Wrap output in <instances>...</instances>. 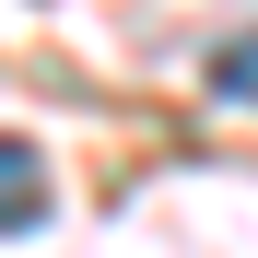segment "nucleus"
Returning a JSON list of instances; mask_svg holds the SVG:
<instances>
[{
	"label": "nucleus",
	"instance_id": "1",
	"mask_svg": "<svg viewBox=\"0 0 258 258\" xmlns=\"http://www.w3.org/2000/svg\"><path fill=\"white\" fill-rule=\"evenodd\" d=\"M47 223V164L35 141H0V235H35Z\"/></svg>",
	"mask_w": 258,
	"mask_h": 258
},
{
	"label": "nucleus",
	"instance_id": "2",
	"mask_svg": "<svg viewBox=\"0 0 258 258\" xmlns=\"http://www.w3.org/2000/svg\"><path fill=\"white\" fill-rule=\"evenodd\" d=\"M211 94H223V106H258V24L235 35V47H211Z\"/></svg>",
	"mask_w": 258,
	"mask_h": 258
}]
</instances>
